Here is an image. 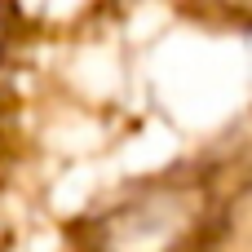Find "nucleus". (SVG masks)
<instances>
[{"instance_id":"obj_1","label":"nucleus","mask_w":252,"mask_h":252,"mask_svg":"<svg viewBox=\"0 0 252 252\" xmlns=\"http://www.w3.org/2000/svg\"><path fill=\"white\" fill-rule=\"evenodd\" d=\"M9 31H13V0H0V58H4Z\"/></svg>"}]
</instances>
